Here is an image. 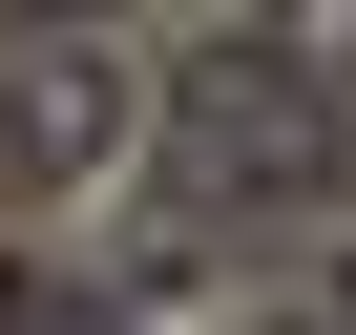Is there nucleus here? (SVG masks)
I'll return each mask as SVG.
<instances>
[{"instance_id": "nucleus-3", "label": "nucleus", "mask_w": 356, "mask_h": 335, "mask_svg": "<svg viewBox=\"0 0 356 335\" xmlns=\"http://www.w3.org/2000/svg\"><path fill=\"white\" fill-rule=\"evenodd\" d=\"M0 335H105V314H63V293H0Z\"/></svg>"}, {"instance_id": "nucleus-2", "label": "nucleus", "mask_w": 356, "mask_h": 335, "mask_svg": "<svg viewBox=\"0 0 356 335\" xmlns=\"http://www.w3.org/2000/svg\"><path fill=\"white\" fill-rule=\"evenodd\" d=\"M147 147V84L105 22H22L0 42V189H105V168Z\"/></svg>"}, {"instance_id": "nucleus-1", "label": "nucleus", "mask_w": 356, "mask_h": 335, "mask_svg": "<svg viewBox=\"0 0 356 335\" xmlns=\"http://www.w3.org/2000/svg\"><path fill=\"white\" fill-rule=\"evenodd\" d=\"M356 189V84L335 63H293V42H189L147 84V252L168 272H210V252H252V231H293V210H335Z\"/></svg>"}]
</instances>
